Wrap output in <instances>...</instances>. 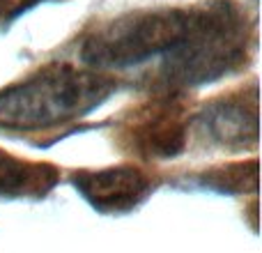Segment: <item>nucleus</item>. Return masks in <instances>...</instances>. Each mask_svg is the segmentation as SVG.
Here are the masks:
<instances>
[{
    "label": "nucleus",
    "mask_w": 262,
    "mask_h": 253,
    "mask_svg": "<svg viewBox=\"0 0 262 253\" xmlns=\"http://www.w3.org/2000/svg\"><path fill=\"white\" fill-rule=\"evenodd\" d=\"M88 203L101 212H127L147 196L149 180L131 166H115L104 171L81 173L74 180Z\"/></svg>",
    "instance_id": "obj_4"
},
{
    "label": "nucleus",
    "mask_w": 262,
    "mask_h": 253,
    "mask_svg": "<svg viewBox=\"0 0 262 253\" xmlns=\"http://www.w3.org/2000/svg\"><path fill=\"white\" fill-rule=\"evenodd\" d=\"M44 168L26 163L0 150V196H18L32 191L44 180Z\"/></svg>",
    "instance_id": "obj_6"
},
{
    "label": "nucleus",
    "mask_w": 262,
    "mask_h": 253,
    "mask_svg": "<svg viewBox=\"0 0 262 253\" xmlns=\"http://www.w3.org/2000/svg\"><path fill=\"white\" fill-rule=\"evenodd\" d=\"M205 131L216 143L244 147L258 143V104L244 99L212 101L200 115Z\"/></svg>",
    "instance_id": "obj_5"
},
{
    "label": "nucleus",
    "mask_w": 262,
    "mask_h": 253,
    "mask_svg": "<svg viewBox=\"0 0 262 253\" xmlns=\"http://www.w3.org/2000/svg\"><path fill=\"white\" fill-rule=\"evenodd\" d=\"M37 3L39 0H0V23H7L12 18L21 16L23 12L35 7Z\"/></svg>",
    "instance_id": "obj_7"
},
{
    "label": "nucleus",
    "mask_w": 262,
    "mask_h": 253,
    "mask_svg": "<svg viewBox=\"0 0 262 253\" xmlns=\"http://www.w3.org/2000/svg\"><path fill=\"white\" fill-rule=\"evenodd\" d=\"M246 37L239 7L230 0H212L186 14L184 35L163 60V76L175 88L216 81L244 60Z\"/></svg>",
    "instance_id": "obj_1"
},
{
    "label": "nucleus",
    "mask_w": 262,
    "mask_h": 253,
    "mask_svg": "<svg viewBox=\"0 0 262 253\" xmlns=\"http://www.w3.org/2000/svg\"><path fill=\"white\" fill-rule=\"evenodd\" d=\"M186 12L147 9L111 18L85 37L81 60L92 69H127L168 53L182 39Z\"/></svg>",
    "instance_id": "obj_3"
},
{
    "label": "nucleus",
    "mask_w": 262,
    "mask_h": 253,
    "mask_svg": "<svg viewBox=\"0 0 262 253\" xmlns=\"http://www.w3.org/2000/svg\"><path fill=\"white\" fill-rule=\"evenodd\" d=\"M111 81L88 69L46 67L0 90V126L39 131L81 118L111 95Z\"/></svg>",
    "instance_id": "obj_2"
}]
</instances>
